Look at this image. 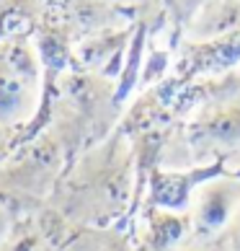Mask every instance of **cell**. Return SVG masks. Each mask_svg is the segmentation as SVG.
<instances>
[{
	"mask_svg": "<svg viewBox=\"0 0 240 251\" xmlns=\"http://www.w3.org/2000/svg\"><path fill=\"white\" fill-rule=\"evenodd\" d=\"M31 251H54V249H52V244H49V241H44V238H42V241H39V244H36Z\"/></svg>",
	"mask_w": 240,
	"mask_h": 251,
	"instance_id": "cell-22",
	"label": "cell"
},
{
	"mask_svg": "<svg viewBox=\"0 0 240 251\" xmlns=\"http://www.w3.org/2000/svg\"><path fill=\"white\" fill-rule=\"evenodd\" d=\"M183 75H222V73L240 68V29L230 31L219 39L194 44L189 52L186 62H183Z\"/></svg>",
	"mask_w": 240,
	"mask_h": 251,
	"instance_id": "cell-9",
	"label": "cell"
},
{
	"mask_svg": "<svg viewBox=\"0 0 240 251\" xmlns=\"http://www.w3.org/2000/svg\"><path fill=\"white\" fill-rule=\"evenodd\" d=\"M209 0H176V13L183 24H191L194 16H196L201 8H204Z\"/></svg>",
	"mask_w": 240,
	"mask_h": 251,
	"instance_id": "cell-17",
	"label": "cell"
},
{
	"mask_svg": "<svg viewBox=\"0 0 240 251\" xmlns=\"http://www.w3.org/2000/svg\"><path fill=\"white\" fill-rule=\"evenodd\" d=\"M145 42H147V21L140 18V21H134V36H132V44H129V50H127L122 73H119V83H114V104H116V109L129 99V94H132V91L137 88V83H140Z\"/></svg>",
	"mask_w": 240,
	"mask_h": 251,
	"instance_id": "cell-12",
	"label": "cell"
},
{
	"mask_svg": "<svg viewBox=\"0 0 240 251\" xmlns=\"http://www.w3.org/2000/svg\"><path fill=\"white\" fill-rule=\"evenodd\" d=\"M101 251H134V241L122 228H106L101 230Z\"/></svg>",
	"mask_w": 240,
	"mask_h": 251,
	"instance_id": "cell-15",
	"label": "cell"
},
{
	"mask_svg": "<svg viewBox=\"0 0 240 251\" xmlns=\"http://www.w3.org/2000/svg\"><path fill=\"white\" fill-rule=\"evenodd\" d=\"M65 29L75 34V39H86L106 29L129 26L122 5H111L104 0H67L65 3Z\"/></svg>",
	"mask_w": 240,
	"mask_h": 251,
	"instance_id": "cell-8",
	"label": "cell"
},
{
	"mask_svg": "<svg viewBox=\"0 0 240 251\" xmlns=\"http://www.w3.org/2000/svg\"><path fill=\"white\" fill-rule=\"evenodd\" d=\"M16 129L11 127H5V125H0V155H5V153H13V143H16Z\"/></svg>",
	"mask_w": 240,
	"mask_h": 251,
	"instance_id": "cell-20",
	"label": "cell"
},
{
	"mask_svg": "<svg viewBox=\"0 0 240 251\" xmlns=\"http://www.w3.org/2000/svg\"><path fill=\"white\" fill-rule=\"evenodd\" d=\"M132 36H134V24L86 36V39H80L75 44V60L80 62L83 70L116 83V75L122 73V65L127 57V50L132 44Z\"/></svg>",
	"mask_w": 240,
	"mask_h": 251,
	"instance_id": "cell-7",
	"label": "cell"
},
{
	"mask_svg": "<svg viewBox=\"0 0 240 251\" xmlns=\"http://www.w3.org/2000/svg\"><path fill=\"white\" fill-rule=\"evenodd\" d=\"M240 29V0H209L189 24V39L194 44L219 39Z\"/></svg>",
	"mask_w": 240,
	"mask_h": 251,
	"instance_id": "cell-11",
	"label": "cell"
},
{
	"mask_svg": "<svg viewBox=\"0 0 240 251\" xmlns=\"http://www.w3.org/2000/svg\"><path fill=\"white\" fill-rule=\"evenodd\" d=\"M134 251H160V249H153V246L142 244V241H134Z\"/></svg>",
	"mask_w": 240,
	"mask_h": 251,
	"instance_id": "cell-23",
	"label": "cell"
},
{
	"mask_svg": "<svg viewBox=\"0 0 240 251\" xmlns=\"http://www.w3.org/2000/svg\"><path fill=\"white\" fill-rule=\"evenodd\" d=\"M219 244H222L227 251H240V210L235 212V218H233V223L227 226V230L222 236L217 238Z\"/></svg>",
	"mask_w": 240,
	"mask_h": 251,
	"instance_id": "cell-16",
	"label": "cell"
},
{
	"mask_svg": "<svg viewBox=\"0 0 240 251\" xmlns=\"http://www.w3.org/2000/svg\"><path fill=\"white\" fill-rule=\"evenodd\" d=\"M134 194V148L122 132H114L78 158L52 192L49 204L54 215L78 230H106L114 228V220L129 207Z\"/></svg>",
	"mask_w": 240,
	"mask_h": 251,
	"instance_id": "cell-1",
	"label": "cell"
},
{
	"mask_svg": "<svg viewBox=\"0 0 240 251\" xmlns=\"http://www.w3.org/2000/svg\"><path fill=\"white\" fill-rule=\"evenodd\" d=\"M42 57L26 36L0 39V125L18 129L34 122L42 99Z\"/></svg>",
	"mask_w": 240,
	"mask_h": 251,
	"instance_id": "cell-3",
	"label": "cell"
},
{
	"mask_svg": "<svg viewBox=\"0 0 240 251\" xmlns=\"http://www.w3.org/2000/svg\"><path fill=\"white\" fill-rule=\"evenodd\" d=\"M183 145L191 166H240V101H215L199 109L186 127Z\"/></svg>",
	"mask_w": 240,
	"mask_h": 251,
	"instance_id": "cell-4",
	"label": "cell"
},
{
	"mask_svg": "<svg viewBox=\"0 0 240 251\" xmlns=\"http://www.w3.org/2000/svg\"><path fill=\"white\" fill-rule=\"evenodd\" d=\"M104 3H111V5H137V3H147V0H104Z\"/></svg>",
	"mask_w": 240,
	"mask_h": 251,
	"instance_id": "cell-21",
	"label": "cell"
},
{
	"mask_svg": "<svg viewBox=\"0 0 240 251\" xmlns=\"http://www.w3.org/2000/svg\"><path fill=\"white\" fill-rule=\"evenodd\" d=\"M67 153V145L54 129L29 140L23 148H18L16 155L11 153L0 166V204L13 210V204L52 197Z\"/></svg>",
	"mask_w": 240,
	"mask_h": 251,
	"instance_id": "cell-2",
	"label": "cell"
},
{
	"mask_svg": "<svg viewBox=\"0 0 240 251\" xmlns=\"http://www.w3.org/2000/svg\"><path fill=\"white\" fill-rule=\"evenodd\" d=\"M225 171H230L225 163H204V166H191V169H163V166H158L147 176V192H150L147 207L189 212L194 192L207 179Z\"/></svg>",
	"mask_w": 240,
	"mask_h": 251,
	"instance_id": "cell-6",
	"label": "cell"
},
{
	"mask_svg": "<svg viewBox=\"0 0 240 251\" xmlns=\"http://www.w3.org/2000/svg\"><path fill=\"white\" fill-rule=\"evenodd\" d=\"M39 0H0V36L3 39H13L21 36L18 29L29 24L42 11Z\"/></svg>",
	"mask_w": 240,
	"mask_h": 251,
	"instance_id": "cell-13",
	"label": "cell"
},
{
	"mask_svg": "<svg viewBox=\"0 0 240 251\" xmlns=\"http://www.w3.org/2000/svg\"><path fill=\"white\" fill-rule=\"evenodd\" d=\"M178 251H227L219 241H189V244H183Z\"/></svg>",
	"mask_w": 240,
	"mask_h": 251,
	"instance_id": "cell-19",
	"label": "cell"
},
{
	"mask_svg": "<svg viewBox=\"0 0 240 251\" xmlns=\"http://www.w3.org/2000/svg\"><path fill=\"white\" fill-rule=\"evenodd\" d=\"M240 210V174L225 171L212 176L194 192L191 215V241H215L227 230L235 212Z\"/></svg>",
	"mask_w": 240,
	"mask_h": 251,
	"instance_id": "cell-5",
	"label": "cell"
},
{
	"mask_svg": "<svg viewBox=\"0 0 240 251\" xmlns=\"http://www.w3.org/2000/svg\"><path fill=\"white\" fill-rule=\"evenodd\" d=\"M11 233H13V210L0 204V249L11 238Z\"/></svg>",
	"mask_w": 240,
	"mask_h": 251,
	"instance_id": "cell-18",
	"label": "cell"
},
{
	"mask_svg": "<svg viewBox=\"0 0 240 251\" xmlns=\"http://www.w3.org/2000/svg\"><path fill=\"white\" fill-rule=\"evenodd\" d=\"M238 78H240V68H238Z\"/></svg>",
	"mask_w": 240,
	"mask_h": 251,
	"instance_id": "cell-24",
	"label": "cell"
},
{
	"mask_svg": "<svg viewBox=\"0 0 240 251\" xmlns=\"http://www.w3.org/2000/svg\"><path fill=\"white\" fill-rule=\"evenodd\" d=\"M137 241L160 249V251H178L191 241V215L189 212H171L160 207H147L145 223Z\"/></svg>",
	"mask_w": 240,
	"mask_h": 251,
	"instance_id": "cell-10",
	"label": "cell"
},
{
	"mask_svg": "<svg viewBox=\"0 0 240 251\" xmlns=\"http://www.w3.org/2000/svg\"><path fill=\"white\" fill-rule=\"evenodd\" d=\"M57 251H101V230H75Z\"/></svg>",
	"mask_w": 240,
	"mask_h": 251,
	"instance_id": "cell-14",
	"label": "cell"
}]
</instances>
